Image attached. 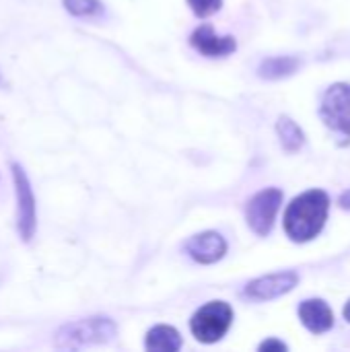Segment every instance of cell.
I'll use <instances>...</instances> for the list:
<instances>
[{
  "label": "cell",
  "mask_w": 350,
  "mask_h": 352,
  "mask_svg": "<svg viewBox=\"0 0 350 352\" xmlns=\"http://www.w3.org/2000/svg\"><path fill=\"white\" fill-rule=\"evenodd\" d=\"M12 184L17 192V231L23 243H29L37 229V210H35V194L31 188V179L27 171L19 165H10Z\"/></svg>",
  "instance_id": "4"
},
{
  "label": "cell",
  "mask_w": 350,
  "mask_h": 352,
  "mask_svg": "<svg viewBox=\"0 0 350 352\" xmlns=\"http://www.w3.org/2000/svg\"><path fill=\"white\" fill-rule=\"evenodd\" d=\"M190 43L206 58H225L237 50V41L231 35H217L210 25H200L192 35Z\"/></svg>",
  "instance_id": "9"
},
{
  "label": "cell",
  "mask_w": 350,
  "mask_h": 352,
  "mask_svg": "<svg viewBox=\"0 0 350 352\" xmlns=\"http://www.w3.org/2000/svg\"><path fill=\"white\" fill-rule=\"evenodd\" d=\"M299 320L314 334H324L334 326V314L324 299L303 301L299 305Z\"/></svg>",
  "instance_id": "10"
},
{
  "label": "cell",
  "mask_w": 350,
  "mask_h": 352,
  "mask_svg": "<svg viewBox=\"0 0 350 352\" xmlns=\"http://www.w3.org/2000/svg\"><path fill=\"white\" fill-rule=\"evenodd\" d=\"M330 198L324 190H309L297 196L285 212V233L295 243L316 239L328 219Z\"/></svg>",
  "instance_id": "1"
},
{
  "label": "cell",
  "mask_w": 350,
  "mask_h": 352,
  "mask_svg": "<svg viewBox=\"0 0 350 352\" xmlns=\"http://www.w3.org/2000/svg\"><path fill=\"white\" fill-rule=\"evenodd\" d=\"M260 351L262 352H270V351L285 352L287 351V344H285V342H281V340H274V338H270V340H266V342H262V344H260Z\"/></svg>",
  "instance_id": "16"
},
{
  "label": "cell",
  "mask_w": 350,
  "mask_h": 352,
  "mask_svg": "<svg viewBox=\"0 0 350 352\" xmlns=\"http://www.w3.org/2000/svg\"><path fill=\"white\" fill-rule=\"evenodd\" d=\"M190 8L194 10L196 16H210L215 14L217 10H221L223 6V0H188Z\"/></svg>",
  "instance_id": "15"
},
{
  "label": "cell",
  "mask_w": 350,
  "mask_h": 352,
  "mask_svg": "<svg viewBox=\"0 0 350 352\" xmlns=\"http://www.w3.org/2000/svg\"><path fill=\"white\" fill-rule=\"evenodd\" d=\"M233 324V309L225 301H210L204 307H200L192 320L190 330L198 342L212 344L219 342Z\"/></svg>",
  "instance_id": "3"
},
{
  "label": "cell",
  "mask_w": 350,
  "mask_h": 352,
  "mask_svg": "<svg viewBox=\"0 0 350 352\" xmlns=\"http://www.w3.org/2000/svg\"><path fill=\"white\" fill-rule=\"evenodd\" d=\"M299 283L297 272L287 270V272H276V274H268L262 278H256L252 283H248L245 287V297L254 299V301H270V299H278L287 293H291Z\"/></svg>",
  "instance_id": "7"
},
{
  "label": "cell",
  "mask_w": 350,
  "mask_h": 352,
  "mask_svg": "<svg viewBox=\"0 0 350 352\" xmlns=\"http://www.w3.org/2000/svg\"><path fill=\"white\" fill-rule=\"evenodd\" d=\"M118 328L113 320L95 316V318H85L78 322H68L64 324L56 334H54V344L56 349L62 351H74L91 344H105L116 336Z\"/></svg>",
  "instance_id": "2"
},
{
  "label": "cell",
  "mask_w": 350,
  "mask_h": 352,
  "mask_svg": "<svg viewBox=\"0 0 350 352\" xmlns=\"http://www.w3.org/2000/svg\"><path fill=\"white\" fill-rule=\"evenodd\" d=\"M144 346L155 352H175L182 349V336L173 326H155L149 330Z\"/></svg>",
  "instance_id": "11"
},
{
  "label": "cell",
  "mask_w": 350,
  "mask_h": 352,
  "mask_svg": "<svg viewBox=\"0 0 350 352\" xmlns=\"http://www.w3.org/2000/svg\"><path fill=\"white\" fill-rule=\"evenodd\" d=\"M322 120L328 128L338 134L350 136V85L336 82L332 85L322 99Z\"/></svg>",
  "instance_id": "6"
},
{
  "label": "cell",
  "mask_w": 350,
  "mask_h": 352,
  "mask_svg": "<svg viewBox=\"0 0 350 352\" xmlns=\"http://www.w3.org/2000/svg\"><path fill=\"white\" fill-rule=\"evenodd\" d=\"M344 320H347V322H350V301L347 303V305H344Z\"/></svg>",
  "instance_id": "18"
},
{
  "label": "cell",
  "mask_w": 350,
  "mask_h": 352,
  "mask_svg": "<svg viewBox=\"0 0 350 352\" xmlns=\"http://www.w3.org/2000/svg\"><path fill=\"white\" fill-rule=\"evenodd\" d=\"M62 4L72 16H78V19H91L103 12L101 0H62Z\"/></svg>",
  "instance_id": "14"
},
{
  "label": "cell",
  "mask_w": 350,
  "mask_h": 352,
  "mask_svg": "<svg viewBox=\"0 0 350 352\" xmlns=\"http://www.w3.org/2000/svg\"><path fill=\"white\" fill-rule=\"evenodd\" d=\"M301 66V62L293 56H274V58H268L260 64L258 72L262 78H268V80H276V78H285V76H291L293 72H297V68Z\"/></svg>",
  "instance_id": "12"
},
{
  "label": "cell",
  "mask_w": 350,
  "mask_h": 352,
  "mask_svg": "<svg viewBox=\"0 0 350 352\" xmlns=\"http://www.w3.org/2000/svg\"><path fill=\"white\" fill-rule=\"evenodd\" d=\"M186 252L194 262L215 264L223 260V256L227 254V241L217 231H204L186 241Z\"/></svg>",
  "instance_id": "8"
},
{
  "label": "cell",
  "mask_w": 350,
  "mask_h": 352,
  "mask_svg": "<svg viewBox=\"0 0 350 352\" xmlns=\"http://www.w3.org/2000/svg\"><path fill=\"white\" fill-rule=\"evenodd\" d=\"M338 202H340V206H342V208H350V190H347V192L340 196V200H338Z\"/></svg>",
  "instance_id": "17"
},
{
  "label": "cell",
  "mask_w": 350,
  "mask_h": 352,
  "mask_svg": "<svg viewBox=\"0 0 350 352\" xmlns=\"http://www.w3.org/2000/svg\"><path fill=\"white\" fill-rule=\"evenodd\" d=\"M276 132H278V138H281V144L287 153H297L303 148L305 144V134L303 130L289 118V116H283L278 118L276 122Z\"/></svg>",
  "instance_id": "13"
},
{
  "label": "cell",
  "mask_w": 350,
  "mask_h": 352,
  "mask_svg": "<svg viewBox=\"0 0 350 352\" xmlns=\"http://www.w3.org/2000/svg\"><path fill=\"white\" fill-rule=\"evenodd\" d=\"M281 204H283V192L278 188L260 190L248 202V208H245V219H248L250 229L256 235L266 237L272 231V227H274V221H276V214L281 210Z\"/></svg>",
  "instance_id": "5"
}]
</instances>
